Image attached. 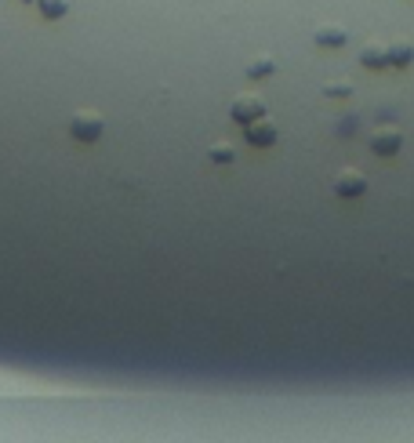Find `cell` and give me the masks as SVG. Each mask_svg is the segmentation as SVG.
<instances>
[{"label":"cell","instance_id":"obj_12","mask_svg":"<svg viewBox=\"0 0 414 443\" xmlns=\"http://www.w3.org/2000/svg\"><path fill=\"white\" fill-rule=\"evenodd\" d=\"M324 94H327V99H349V94H353V84L331 81V84H324Z\"/></svg>","mask_w":414,"mask_h":443},{"label":"cell","instance_id":"obj_6","mask_svg":"<svg viewBox=\"0 0 414 443\" xmlns=\"http://www.w3.org/2000/svg\"><path fill=\"white\" fill-rule=\"evenodd\" d=\"M313 37H316V44H320V47H345L349 44V33H345L342 26H320Z\"/></svg>","mask_w":414,"mask_h":443},{"label":"cell","instance_id":"obj_1","mask_svg":"<svg viewBox=\"0 0 414 443\" xmlns=\"http://www.w3.org/2000/svg\"><path fill=\"white\" fill-rule=\"evenodd\" d=\"M102 131H106V124H102L99 113H76V117L69 120V135H73L76 142H99Z\"/></svg>","mask_w":414,"mask_h":443},{"label":"cell","instance_id":"obj_9","mask_svg":"<svg viewBox=\"0 0 414 443\" xmlns=\"http://www.w3.org/2000/svg\"><path fill=\"white\" fill-rule=\"evenodd\" d=\"M411 62H414V47H411V44H392V47H389V66L407 69Z\"/></svg>","mask_w":414,"mask_h":443},{"label":"cell","instance_id":"obj_4","mask_svg":"<svg viewBox=\"0 0 414 443\" xmlns=\"http://www.w3.org/2000/svg\"><path fill=\"white\" fill-rule=\"evenodd\" d=\"M276 138H280L276 124H269L265 117H262V120H254V124H247V142H251L254 149H269V146H276Z\"/></svg>","mask_w":414,"mask_h":443},{"label":"cell","instance_id":"obj_13","mask_svg":"<svg viewBox=\"0 0 414 443\" xmlns=\"http://www.w3.org/2000/svg\"><path fill=\"white\" fill-rule=\"evenodd\" d=\"M22 4H33V0H22Z\"/></svg>","mask_w":414,"mask_h":443},{"label":"cell","instance_id":"obj_3","mask_svg":"<svg viewBox=\"0 0 414 443\" xmlns=\"http://www.w3.org/2000/svg\"><path fill=\"white\" fill-rule=\"evenodd\" d=\"M334 193H338L342 200H356V197L367 193V178H363L360 171L349 167V171H342V175L334 178Z\"/></svg>","mask_w":414,"mask_h":443},{"label":"cell","instance_id":"obj_11","mask_svg":"<svg viewBox=\"0 0 414 443\" xmlns=\"http://www.w3.org/2000/svg\"><path fill=\"white\" fill-rule=\"evenodd\" d=\"M37 8L44 19H62V15L69 11V0H37Z\"/></svg>","mask_w":414,"mask_h":443},{"label":"cell","instance_id":"obj_2","mask_svg":"<svg viewBox=\"0 0 414 443\" xmlns=\"http://www.w3.org/2000/svg\"><path fill=\"white\" fill-rule=\"evenodd\" d=\"M229 117L236 120V124H254V120H262L265 117V102L258 99V94H240V99L233 102V109H229Z\"/></svg>","mask_w":414,"mask_h":443},{"label":"cell","instance_id":"obj_5","mask_svg":"<svg viewBox=\"0 0 414 443\" xmlns=\"http://www.w3.org/2000/svg\"><path fill=\"white\" fill-rule=\"evenodd\" d=\"M400 146H404V135L400 131H378L371 138V149L378 156H396V153H400Z\"/></svg>","mask_w":414,"mask_h":443},{"label":"cell","instance_id":"obj_7","mask_svg":"<svg viewBox=\"0 0 414 443\" xmlns=\"http://www.w3.org/2000/svg\"><path fill=\"white\" fill-rule=\"evenodd\" d=\"M360 62H363V66H367V69H386V66H389V47L367 44V47H363V51H360Z\"/></svg>","mask_w":414,"mask_h":443},{"label":"cell","instance_id":"obj_8","mask_svg":"<svg viewBox=\"0 0 414 443\" xmlns=\"http://www.w3.org/2000/svg\"><path fill=\"white\" fill-rule=\"evenodd\" d=\"M207 160L218 164V167H229V164H236V149L226 146V142H215V146L207 149Z\"/></svg>","mask_w":414,"mask_h":443},{"label":"cell","instance_id":"obj_10","mask_svg":"<svg viewBox=\"0 0 414 443\" xmlns=\"http://www.w3.org/2000/svg\"><path fill=\"white\" fill-rule=\"evenodd\" d=\"M276 73V62L273 58H254V62H247V76H251V81H265V76H273Z\"/></svg>","mask_w":414,"mask_h":443}]
</instances>
